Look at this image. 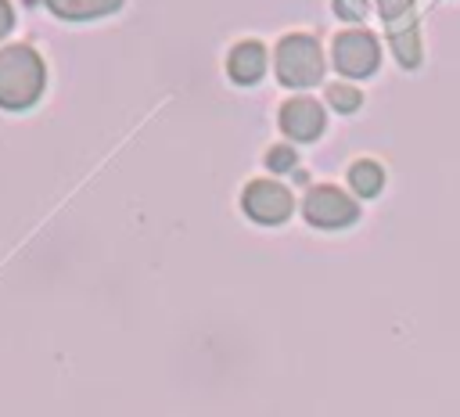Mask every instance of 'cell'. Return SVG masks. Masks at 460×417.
I'll use <instances>...</instances> for the list:
<instances>
[{
  "label": "cell",
  "instance_id": "obj_1",
  "mask_svg": "<svg viewBox=\"0 0 460 417\" xmlns=\"http://www.w3.org/2000/svg\"><path fill=\"white\" fill-rule=\"evenodd\" d=\"M43 86H47V68L29 43L0 47V108L7 111L32 108Z\"/></svg>",
  "mask_w": 460,
  "mask_h": 417
},
{
  "label": "cell",
  "instance_id": "obj_2",
  "mask_svg": "<svg viewBox=\"0 0 460 417\" xmlns=\"http://www.w3.org/2000/svg\"><path fill=\"white\" fill-rule=\"evenodd\" d=\"M273 65H277V79L291 90H305L313 83H320L323 75V50L313 36L305 32H291L277 43V54H273Z\"/></svg>",
  "mask_w": 460,
  "mask_h": 417
},
{
  "label": "cell",
  "instance_id": "obj_3",
  "mask_svg": "<svg viewBox=\"0 0 460 417\" xmlns=\"http://www.w3.org/2000/svg\"><path fill=\"white\" fill-rule=\"evenodd\" d=\"M302 216H305L313 226H320V230H341V226L356 223L359 205H356L345 191H338V187H331V183H320V187H313V191L305 194Z\"/></svg>",
  "mask_w": 460,
  "mask_h": 417
},
{
  "label": "cell",
  "instance_id": "obj_4",
  "mask_svg": "<svg viewBox=\"0 0 460 417\" xmlns=\"http://www.w3.org/2000/svg\"><path fill=\"white\" fill-rule=\"evenodd\" d=\"M331 58H334V68L341 75H352V79H363L377 68L381 61V47L370 32L363 29H349V32H338L334 47H331Z\"/></svg>",
  "mask_w": 460,
  "mask_h": 417
},
{
  "label": "cell",
  "instance_id": "obj_5",
  "mask_svg": "<svg viewBox=\"0 0 460 417\" xmlns=\"http://www.w3.org/2000/svg\"><path fill=\"white\" fill-rule=\"evenodd\" d=\"M241 205H244V212L255 223H266V226L284 223L291 216V208H295L291 191L284 183H277V180H255V183H248L244 194H241Z\"/></svg>",
  "mask_w": 460,
  "mask_h": 417
},
{
  "label": "cell",
  "instance_id": "obj_6",
  "mask_svg": "<svg viewBox=\"0 0 460 417\" xmlns=\"http://www.w3.org/2000/svg\"><path fill=\"white\" fill-rule=\"evenodd\" d=\"M323 126H327V115H323V108L313 97L298 93V97H291V101L280 104V129L291 140L309 144V140H316L323 133Z\"/></svg>",
  "mask_w": 460,
  "mask_h": 417
},
{
  "label": "cell",
  "instance_id": "obj_7",
  "mask_svg": "<svg viewBox=\"0 0 460 417\" xmlns=\"http://www.w3.org/2000/svg\"><path fill=\"white\" fill-rule=\"evenodd\" d=\"M226 72H230V79H234L237 86L259 83V79L266 75V47H262L259 40L237 43V47L230 50V58H226Z\"/></svg>",
  "mask_w": 460,
  "mask_h": 417
},
{
  "label": "cell",
  "instance_id": "obj_8",
  "mask_svg": "<svg viewBox=\"0 0 460 417\" xmlns=\"http://www.w3.org/2000/svg\"><path fill=\"white\" fill-rule=\"evenodd\" d=\"M43 4L58 18H68V22H90V18H101L122 7V0H43Z\"/></svg>",
  "mask_w": 460,
  "mask_h": 417
},
{
  "label": "cell",
  "instance_id": "obj_9",
  "mask_svg": "<svg viewBox=\"0 0 460 417\" xmlns=\"http://www.w3.org/2000/svg\"><path fill=\"white\" fill-rule=\"evenodd\" d=\"M392 50L395 58L406 65V68H417L420 65V36H417V22H399L392 25Z\"/></svg>",
  "mask_w": 460,
  "mask_h": 417
},
{
  "label": "cell",
  "instance_id": "obj_10",
  "mask_svg": "<svg viewBox=\"0 0 460 417\" xmlns=\"http://www.w3.org/2000/svg\"><path fill=\"white\" fill-rule=\"evenodd\" d=\"M349 183H352V191H356L359 198H374V194H381V187H385V169H381L377 162L363 158V162H356V165L349 169Z\"/></svg>",
  "mask_w": 460,
  "mask_h": 417
},
{
  "label": "cell",
  "instance_id": "obj_11",
  "mask_svg": "<svg viewBox=\"0 0 460 417\" xmlns=\"http://www.w3.org/2000/svg\"><path fill=\"white\" fill-rule=\"evenodd\" d=\"M327 101H331V108H334V111H356V108L363 104V93H359L356 86L334 83V86L327 90Z\"/></svg>",
  "mask_w": 460,
  "mask_h": 417
},
{
  "label": "cell",
  "instance_id": "obj_12",
  "mask_svg": "<svg viewBox=\"0 0 460 417\" xmlns=\"http://www.w3.org/2000/svg\"><path fill=\"white\" fill-rule=\"evenodd\" d=\"M295 162H298V155L288 144H277L273 151H266V169L270 173H288V169H295Z\"/></svg>",
  "mask_w": 460,
  "mask_h": 417
},
{
  "label": "cell",
  "instance_id": "obj_13",
  "mask_svg": "<svg viewBox=\"0 0 460 417\" xmlns=\"http://www.w3.org/2000/svg\"><path fill=\"white\" fill-rule=\"evenodd\" d=\"M377 4H381L385 22H392V25L406 22V14H410V7H413V0H377Z\"/></svg>",
  "mask_w": 460,
  "mask_h": 417
},
{
  "label": "cell",
  "instance_id": "obj_14",
  "mask_svg": "<svg viewBox=\"0 0 460 417\" xmlns=\"http://www.w3.org/2000/svg\"><path fill=\"white\" fill-rule=\"evenodd\" d=\"M334 14L345 22H359L367 14V0H334Z\"/></svg>",
  "mask_w": 460,
  "mask_h": 417
},
{
  "label": "cell",
  "instance_id": "obj_15",
  "mask_svg": "<svg viewBox=\"0 0 460 417\" xmlns=\"http://www.w3.org/2000/svg\"><path fill=\"white\" fill-rule=\"evenodd\" d=\"M11 25H14V11H11V4H7V0H0V36H7V32H11Z\"/></svg>",
  "mask_w": 460,
  "mask_h": 417
}]
</instances>
